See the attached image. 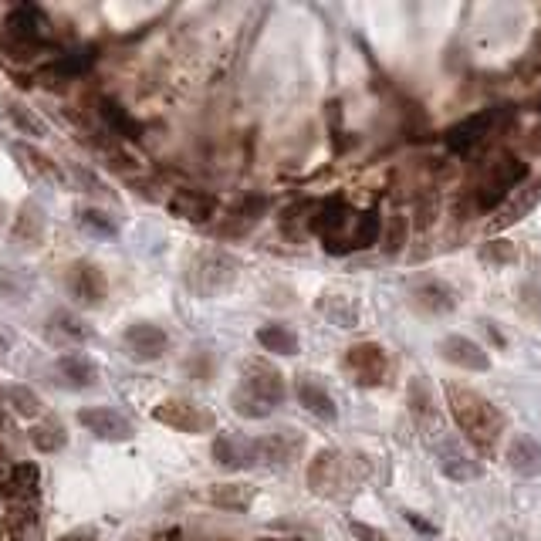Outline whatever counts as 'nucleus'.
<instances>
[{
    "label": "nucleus",
    "instance_id": "obj_36",
    "mask_svg": "<svg viewBox=\"0 0 541 541\" xmlns=\"http://www.w3.org/2000/svg\"><path fill=\"white\" fill-rule=\"evenodd\" d=\"M51 332L61 342H85L88 339V325L75 312H55L51 315Z\"/></svg>",
    "mask_w": 541,
    "mask_h": 541
},
{
    "label": "nucleus",
    "instance_id": "obj_3",
    "mask_svg": "<svg viewBox=\"0 0 541 541\" xmlns=\"http://www.w3.org/2000/svg\"><path fill=\"white\" fill-rule=\"evenodd\" d=\"M447 410L477 454L481 457L498 454V447L504 440V413L491 403V399L481 396L470 386L450 383L447 386Z\"/></svg>",
    "mask_w": 541,
    "mask_h": 541
},
{
    "label": "nucleus",
    "instance_id": "obj_19",
    "mask_svg": "<svg viewBox=\"0 0 541 541\" xmlns=\"http://www.w3.org/2000/svg\"><path fill=\"white\" fill-rule=\"evenodd\" d=\"M406 403H410V413L416 420V427H420L423 433H440L443 427V413L437 406V399H433L430 386L423 383V379H413L410 389H406Z\"/></svg>",
    "mask_w": 541,
    "mask_h": 541
},
{
    "label": "nucleus",
    "instance_id": "obj_45",
    "mask_svg": "<svg viewBox=\"0 0 541 541\" xmlns=\"http://www.w3.org/2000/svg\"><path fill=\"white\" fill-rule=\"evenodd\" d=\"M538 112H541V99H538Z\"/></svg>",
    "mask_w": 541,
    "mask_h": 541
},
{
    "label": "nucleus",
    "instance_id": "obj_35",
    "mask_svg": "<svg viewBox=\"0 0 541 541\" xmlns=\"http://www.w3.org/2000/svg\"><path fill=\"white\" fill-rule=\"evenodd\" d=\"M477 257H481L484 264H491V268H504V264L518 261V247H514L508 237H491V241L481 244Z\"/></svg>",
    "mask_w": 541,
    "mask_h": 541
},
{
    "label": "nucleus",
    "instance_id": "obj_6",
    "mask_svg": "<svg viewBox=\"0 0 541 541\" xmlns=\"http://www.w3.org/2000/svg\"><path fill=\"white\" fill-rule=\"evenodd\" d=\"M237 389L257 399V403H264L268 410L285 403V393H288L285 376H281L268 359H247L241 366V386Z\"/></svg>",
    "mask_w": 541,
    "mask_h": 541
},
{
    "label": "nucleus",
    "instance_id": "obj_38",
    "mask_svg": "<svg viewBox=\"0 0 541 541\" xmlns=\"http://www.w3.org/2000/svg\"><path fill=\"white\" fill-rule=\"evenodd\" d=\"M521 78H538L541 75V31L535 34V41H531V48H528V55L518 61V68H514Z\"/></svg>",
    "mask_w": 541,
    "mask_h": 541
},
{
    "label": "nucleus",
    "instance_id": "obj_24",
    "mask_svg": "<svg viewBox=\"0 0 541 541\" xmlns=\"http://www.w3.org/2000/svg\"><path fill=\"white\" fill-rule=\"evenodd\" d=\"M0 112H4V119L11 122L21 136H31V139L48 136V122H44L34 109H28L21 99H0Z\"/></svg>",
    "mask_w": 541,
    "mask_h": 541
},
{
    "label": "nucleus",
    "instance_id": "obj_31",
    "mask_svg": "<svg viewBox=\"0 0 541 541\" xmlns=\"http://www.w3.org/2000/svg\"><path fill=\"white\" fill-rule=\"evenodd\" d=\"M28 440L34 443V450H41V454H58V450L68 443V433L55 416H44V420H38L28 430Z\"/></svg>",
    "mask_w": 541,
    "mask_h": 541
},
{
    "label": "nucleus",
    "instance_id": "obj_1",
    "mask_svg": "<svg viewBox=\"0 0 541 541\" xmlns=\"http://www.w3.org/2000/svg\"><path fill=\"white\" fill-rule=\"evenodd\" d=\"M531 176L525 159H518L508 149H491L470 166V176L464 183V190L457 193V207L464 217L477 214H494L504 200L518 190Z\"/></svg>",
    "mask_w": 541,
    "mask_h": 541
},
{
    "label": "nucleus",
    "instance_id": "obj_8",
    "mask_svg": "<svg viewBox=\"0 0 541 541\" xmlns=\"http://www.w3.org/2000/svg\"><path fill=\"white\" fill-rule=\"evenodd\" d=\"M308 487L318 498H339L349 487V460L339 450H322L312 464H308Z\"/></svg>",
    "mask_w": 541,
    "mask_h": 541
},
{
    "label": "nucleus",
    "instance_id": "obj_15",
    "mask_svg": "<svg viewBox=\"0 0 541 541\" xmlns=\"http://www.w3.org/2000/svg\"><path fill=\"white\" fill-rule=\"evenodd\" d=\"M437 464H440V474L450 477V481H474L481 477V464H477V454H470L460 440H450L443 437L437 443Z\"/></svg>",
    "mask_w": 541,
    "mask_h": 541
},
{
    "label": "nucleus",
    "instance_id": "obj_39",
    "mask_svg": "<svg viewBox=\"0 0 541 541\" xmlns=\"http://www.w3.org/2000/svg\"><path fill=\"white\" fill-rule=\"evenodd\" d=\"M406 230H410V220L403 214H393V220H389L386 227V251H399V247L406 244Z\"/></svg>",
    "mask_w": 541,
    "mask_h": 541
},
{
    "label": "nucleus",
    "instance_id": "obj_34",
    "mask_svg": "<svg viewBox=\"0 0 541 541\" xmlns=\"http://www.w3.org/2000/svg\"><path fill=\"white\" fill-rule=\"evenodd\" d=\"M4 396H7V403L14 406V413L17 416H24V420H38V416H44V399L34 393L31 386H7L4 389Z\"/></svg>",
    "mask_w": 541,
    "mask_h": 541
},
{
    "label": "nucleus",
    "instance_id": "obj_11",
    "mask_svg": "<svg viewBox=\"0 0 541 541\" xmlns=\"http://www.w3.org/2000/svg\"><path fill=\"white\" fill-rule=\"evenodd\" d=\"M541 203V176H535V180H528L518 186V190L511 193L508 200L501 203L498 210H494V217H491V230L494 234H501V230H508L511 224H518L521 217H528L531 210H535Z\"/></svg>",
    "mask_w": 541,
    "mask_h": 541
},
{
    "label": "nucleus",
    "instance_id": "obj_22",
    "mask_svg": "<svg viewBox=\"0 0 541 541\" xmlns=\"http://www.w3.org/2000/svg\"><path fill=\"white\" fill-rule=\"evenodd\" d=\"M11 237L24 247H41L44 244V237H48V217H44L41 203H24V207L17 210Z\"/></svg>",
    "mask_w": 541,
    "mask_h": 541
},
{
    "label": "nucleus",
    "instance_id": "obj_7",
    "mask_svg": "<svg viewBox=\"0 0 541 541\" xmlns=\"http://www.w3.org/2000/svg\"><path fill=\"white\" fill-rule=\"evenodd\" d=\"M153 420L180 433H210L217 427L214 413L207 406L193 403V399H163L153 410Z\"/></svg>",
    "mask_w": 541,
    "mask_h": 541
},
{
    "label": "nucleus",
    "instance_id": "obj_14",
    "mask_svg": "<svg viewBox=\"0 0 541 541\" xmlns=\"http://www.w3.org/2000/svg\"><path fill=\"white\" fill-rule=\"evenodd\" d=\"M251 450H254V464H291V460L301 457L305 440L295 430H278L268 433V437L251 440Z\"/></svg>",
    "mask_w": 541,
    "mask_h": 541
},
{
    "label": "nucleus",
    "instance_id": "obj_4",
    "mask_svg": "<svg viewBox=\"0 0 541 541\" xmlns=\"http://www.w3.org/2000/svg\"><path fill=\"white\" fill-rule=\"evenodd\" d=\"M237 281V261L220 247H207L193 257L190 274H186V285H190L193 295L200 298H217L224 291L234 288Z\"/></svg>",
    "mask_w": 541,
    "mask_h": 541
},
{
    "label": "nucleus",
    "instance_id": "obj_30",
    "mask_svg": "<svg viewBox=\"0 0 541 541\" xmlns=\"http://www.w3.org/2000/svg\"><path fill=\"white\" fill-rule=\"evenodd\" d=\"M99 115H102L105 126H109L119 139H139V136H143V126H139V122L132 119V115L122 109L115 99H99Z\"/></svg>",
    "mask_w": 541,
    "mask_h": 541
},
{
    "label": "nucleus",
    "instance_id": "obj_21",
    "mask_svg": "<svg viewBox=\"0 0 541 541\" xmlns=\"http://www.w3.org/2000/svg\"><path fill=\"white\" fill-rule=\"evenodd\" d=\"M295 393H298V403L305 406L308 413H315L318 420H335V416H339L332 393H328V389L322 386V379H318V376H308V372H301L298 383H295Z\"/></svg>",
    "mask_w": 541,
    "mask_h": 541
},
{
    "label": "nucleus",
    "instance_id": "obj_33",
    "mask_svg": "<svg viewBox=\"0 0 541 541\" xmlns=\"http://www.w3.org/2000/svg\"><path fill=\"white\" fill-rule=\"evenodd\" d=\"M318 308H322V315L328 322L339 328H356V322H359V305H356V298H349V295H322Z\"/></svg>",
    "mask_w": 541,
    "mask_h": 541
},
{
    "label": "nucleus",
    "instance_id": "obj_5",
    "mask_svg": "<svg viewBox=\"0 0 541 541\" xmlns=\"http://www.w3.org/2000/svg\"><path fill=\"white\" fill-rule=\"evenodd\" d=\"M508 122H511V112L484 109V112L470 115V119H464V122H457L454 129L443 132V143H447L450 153L467 156V153H474V149H481L491 136H498V129L508 126Z\"/></svg>",
    "mask_w": 541,
    "mask_h": 541
},
{
    "label": "nucleus",
    "instance_id": "obj_43",
    "mask_svg": "<svg viewBox=\"0 0 541 541\" xmlns=\"http://www.w3.org/2000/svg\"><path fill=\"white\" fill-rule=\"evenodd\" d=\"M0 224H4V207H0Z\"/></svg>",
    "mask_w": 541,
    "mask_h": 541
},
{
    "label": "nucleus",
    "instance_id": "obj_44",
    "mask_svg": "<svg viewBox=\"0 0 541 541\" xmlns=\"http://www.w3.org/2000/svg\"><path fill=\"white\" fill-rule=\"evenodd\" d=\"M264 541H281V538H264Z\"/></svg>",
    "mask_w": 541,
    "mask_h": 541
},
{
    "label": "nucleus",
    "instance_id": "obj_29",
    "mask_svg": "<svg viewBox=\"0 0 541 541\" xmlns=\"http://www.w3.org/2000/svg\"><path fill=\"white\" fill-rule=\"evenodd\" d=\"M214 460L220 467L241 470L254 464V450L251 440H237V437H217L214 440Z\"/></svg>",
    "mask_w": 541,
    "mask_h": 541
},
{
    "label": "nucleus",
    "instance_id": "obj_27",
    "mask_svg": "<svg viewBox=\"0 0 541 541\" xmlns=\"http://www.w3.org/2000/svg\"><path fill=\"white\" fill-rule=\"evenodd\" d=\"M257 498V491L251 484H241V481H234V484H214L210 487V504L220 511H234V514H241L247 511L254 504Z\"/></svg>",
    "mask_w": 541,
    "mask_h": 541
},
{
    "label": "nucleus",
    "instance_id": "obj_37",
    "mask_svg": "<svg viewBox=\"0 0 541 541\" xmlns=\"http://www.w3.org/2000/svg\"><path fill=\"white\" fill-rule=\"evenodd\" d=\"M78 224H82L85 230H92V234H102V237H115V234H119V224H115V217H109L99 207H82V210H78Z\"/></svg>",
    "mask_w": 541,
    "mask_h": 541
},
{
    "label": "nucleus",
    "instance_id": "obj_17",
    "mask_svg": "<svg viewBox=\"0 0 541 541\" xmlns=\"http://www.w3.org/2000/svg\"><path fill=\"white\" fill-rule=\"evenodd\" d=\"M410 301L423 315H447L457 308V291L440 278H423L410 288Z\"/></svg>",
    "mask_w": 541,
    "mask_h": 541
},
{
    "label": "nucleus",
    "instance_id": "obj_28",
    "mask_svg": "<svg viewBox=\"0 0 541 541\" xmlns=\"http://www.w3.org/2000/svg\"><path fill=\"white\" fill-rule=\"evenodd\" d=\"M58 372L65 376V383L75 386V389H85V386L99 383V366H95L88 356H82V352H68V356H61L58 359Z\"/></svg>",
    "mask_w": 541,
    "mask_h": 541
},
{
    "label": "nucleus",
    "instance_id": "obj_2",
    "mask_svg": "<svg viewBox=\"0 0 541 541\" xmlns=\"http://www.w3.org/2000/svg\"><path fill=\"white\" fill-rule=\"evenodd\" d=\"M312 234L322 237L325 251L352 254L383 237V217L376 210H352L345 200H318L312 210Z\"/></svg>",
    "mask_w": 541,
    "mask_h": 541
},
{
    "label": "nucleus",
    "instance_id": "obj_32",
    "mask_svg": "<svg viewBox=\"0 0 541 541\" xmlns=\"http://www.w3.org/2000/svg\"><path fill=\"white\" fill-rule=\"evenodd\" d=\"M257 345L274 356H298V335L288 325H261L257 328Z\"/></svg>",
    "mask_w": 541,
    "mask_h": 541
},
{
    "label": "nucleus",
    "instance_id": "obj_13",
    "mask_svg": "<svg viewBox=\"0 0 541 541\" xmlns=\"http://www.w3.org/2000/svg\"><path fill=\"white\" fill-rule=\"evenodd\" d=\"M78 423L88 433H95L99 440H112V443H126L136 433L126 416L115 413L112 406H85V410H78Z\"/></svg>",
    "mask_w": 541,
    "mask_h": 541
},
{
    "label": "nucleus",
    "instance_id": "obj_16",
    "mask_svg": "<svg viewBox=\"0 0 541 541\" xmlns=\"http://www.w3.org/2000/svg\"><path fill=\"white\" fill-rule=\"evenodd\" d=\"M437 352H440V359H447L450 366H457V369H467V372L491 369V356H487V349L481 342L467 339V335H447V339H440Z\"/></svg>",
    "mask_w": 541,
    "mask_h": 541
},
{
    "label": "nucleus",
    "instance_id": "obj_18",
    "mask_svg": "<svg viewBox=\"0 0 541 541\" xmlns=\"http://www.w3.org/2000/svg\"><path fill=\"white\" fill-rule=\"evenodd\" d=\"M166 207H170L173 217L186 220V224H210V220L217 217V197H210V193L203 190H173L170 200H166Z\"/></svg>",
    "mask_w": 541,
    "mask_h": 541
},
{
    "label": "nucleus",
    "instance_id": "obj_9",
    "mask_svg": "<svg viewBox=\"0 0 541 541\" xmlns=\"http://www.w3.org/2000/svg\"><path fill=\"white\" fill-rule=\"evenodd\" d=\"M68 281V295H72L78 305L99 308L105 298H109V278L95 261H75L65 274Z\"/></svg>",
    "mask_w": 541,
    "mask_h": 541
},
{
    "label": "nucleus",
    "instance_id": "obj_40",
    "mask_svg": "<svg viewBox=\"0 0 541 541\" xmlns=\"http://www.w3.org/2000/svg\"><path fill=\"white\" fill-rule=\"evenodd\" d=\"M352 535H356L359 541H386L383 531L372 528V525H362V521H352Z\"/></svg>",
    "mask_w": 541,
    "mask_h": 541
},
{
    "label": "nucleus",
    "instance_id": "obj_41",
    "mask_svg": "<svg viewBox=\"0 0 541 541\" xmlns=\"http://www.w3.org/2000/svg\"><path fill=\"white\" fill-rule=\"evenodd\" d=\"M525 149H528L531 156H541V126H535L525 136Z\"/></svg>",
    "mask_w": 541,
    "mask_h": 541
},
{
    "label": "nucleus",
    "instance_id": "obj_25",
    "mask_svg": "<svg viewBox=\"0 0 541 541\" xmlns=\"http://www.w3.org/2000/svg\"><path fill=\"white\" fill-rule=\"evenodd\" d=\"M264 210H268V200H264V197H244V200L237 203V207L227 214L224 227H220V234H224V237H241V234H247V230H251L257 220L264 217Z\"/></svg>",
    "mask_w": 541,
    "mask_h": 541
},
{
    "label": "nucleus",
    "instance_id": "obj_10",
    "mask_svg": "<svg viewBox=\"0 0 541 541\" xmlns=\"http://www.w3.org/2000/svg\"><path fill=\"white\" fill-rule=\"evenodd\" d=\"M345 369L359 386H379L389 372V356L379 342H359L345 352Z\"/></svg>",
    "mask_w": 541,
    "mask_h": 541
},
{
    "label": "nucleus",
    "instance_id": "obj_20",
    "mask_svg": "<svg viewBox=\"0 0 541 541\" xmlns=\"http://www.w3.org/2000/svg\"><path fill=\"white\" fill-rule=\"evenodd\" d=\"M504 460H508V467L518 477H525V481L541 477V443L535 437H528V433L511 437L508 450H504Z\"/></svg>",
    "mask_w": 541,
    "mask_h": 541
},
{
    "label": "nucleus",
    "instance_id": "obj_23",
    "mask_svg": "<svg viewBox=\"0 0 541 541\" xmlns=\"http://www.w3.org/2000/svg\"><path fill=\"white\" fill-rule=\"evenodd\" d=\"M38 481H41V470H38V464H31V460L0 470V487H4V494L11 501L34 498V494H38Z\"/></svg>",
    "mask_w": 541,
    "mask_h": 541
},
{
    "label": "nucleus",
    "instance_id": "obj_12",
    "mask_svg": "<svg viewBox=\"0 0 541 541\" xmlns=\"http://www.w3.org/2000/svg\"><path fill=\"white\" fill-rule=\"evenodd\" d=\"M122 345H126V352L136 362H156L166 356V349H170V335L153 322H136L126 328Z\"/></svg>",
    "mask_w": 541,
    "mask_h": 541
},
{
    "label": "nucleus",
    "instance_id": "obj_26",
    "mask_svg": "<svg viewBox=\"0 0 541 541\" xmlns=\"http://www.w3.org/2000/svg\"><path fill=\"white\" fill-rule=\"evenodd\" d=\"M11 153L21 159V170L31 173L34 180H51V183L61 180V166H58L48 153H41V149H34V146H28V143H14Z\"/></svg>",
    "mask_w": 541,
    "mask_h": 541
},
{
    "label": "nucleus",
    "instance_id": "obj_42",
    "mask_svg": "<svg viewBox=\"0 0 541 541\" xmlns=\"http://www.w3.org/2000/svg\"><path fill=\"white\" fill-rule=\"evenodd\" d=\"M11 342H14V339H11V332H7V328L0 325V349H11Z\"/></svg>",
    "mask_w": 541,
    "mask_h": 541
}]
</instances>
